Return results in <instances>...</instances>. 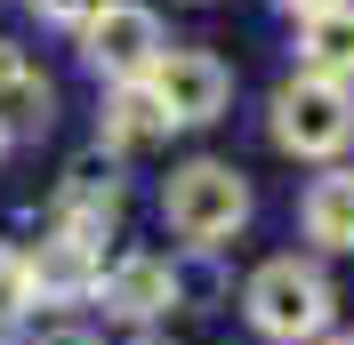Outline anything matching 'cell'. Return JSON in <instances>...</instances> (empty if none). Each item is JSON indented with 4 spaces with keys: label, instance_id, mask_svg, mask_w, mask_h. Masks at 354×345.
Masks as SVG:
<instances>
[{
    "label": "cell",
    "instance_id": "obj_8",
    "mask_svg": "<svg viewBox=\"0 0 354 345\" xmlns=\"http://www.w3.org/2000/svg\"><path fill=\"white\" fill-rule=\"evenodd\" d=\"M24 265H32V297H48V305H81V297H97V273H105L97 241H73V233H48L41 257H24Z\"/></svg>",
    "mask_w": 354,
    "mask_h": 345
},
{
    "label": "cell",
    "instance_id": "obj_7",
    "mask_svg": "<svg viewBox=\"0 0 354 345\" xmlns=\"http://www.w3.org/2000/svg\"><path fill=\"white\" fill-rule=\"evenodd\" d=\"M113 217H121V177H113V161L97 152V161H81V169L57 185V201H48V225L73 241H105Z\"/></svg>",
    "mask_w": 354,
    "mask_h": 345
},
{
    "label": "cell",
    "instance_id": "obj_16",
    "mask_svg": "<svg viewBox=\"0 0 354 345\" xmlns=\"http://www.w3.org/2000/svg\"><path fill=\"white\" fill-rule=\"evenodd\" d=\"M282 8H298V17H314V8H330V0H282Z\"/></svg>",
    "mask_w": 354,
    "mask_h": 345
},
{
    "label": "cell",
    "instance_id": "obj_18",
    "mask_svg": "<svg viewBox=\"0 0 354 345\" xmlns=\"http://www.w3.org/2000/svg\"><path fill=\"white\" fill-rule=\"evenodd\" d=\"M0 145H8V137H0Z\"/></svg>",
    "mask_w": 354,
    "mask_h": 345
},
{
    "label": "cell",
    "instance_id": "obj_2",
    "mask_svg": "<svg viewBox=\"0 0 354 345\" xmlns=\"http://www.w3.org/2000/svg\"><path fill=\"white\" fill-rule=\"evenodd\" d=\"M161 217L185 249H218L250 225V177L234 161H185V169L161 185Z\"/></svg>",
    "mask_w": 354,
    "mask_h": 345
},
{
    "label": "cell",
    "instance_id": "obj_14",
    "mask_svg": "<svg viewBox=\"0 0 354 345\" xmlns=\"http://www.w3.org/2000/svg\"><path fill=\"white\" fill-rule=\"evenodd\" d=\"M105 8H113V0H32V17H48V24H73V32H81V24H97Z\"/></svg>",
    "mask_w": 354,
    "mask_h": 345
},
{
    "label": "cell",
    "instance_id": "obj_6",
    "mask_svg": "<svg viewBox=\"0 0 354 345\" xmlns=\"http://www.w3.org/2000/svg\"><path fill=\"white\" fill-rule=\"evenodd\" d=\"M97 305H105L113 322H129V329L177 313V273H169V257H145V249H137V257L105 265V273H97Z\"/></svg>",
    "mask_w": 354,
    "mask_h": 345
},
{
    "label": "cell",
    "instance_id": "obj_5",
    "mask_svg": "<svg viewBox=\"0 0 354 345\" xmlns=\"http://www.w3.org/2000/svg\"><path fill=\"white\" fill-rule=\"evenodd\" d=\"M81 48H88V65L105 72L113 88H129V81H145V72L161 65V17L153 8H137V0H113L97 24H81Z\"/></svg>",
    "mask_w": 354,
    "mask_h": 345
},
{
    "label": "cell",
    "instance_id": "obj_3",
    "mask_svg": "<svg viewBox=\"0 0 354 345\" xmlns=\"http://www.w3.org/2000/svg\"><path fill=\"white\" fill-rule=\"evenodd\" d=\"M274 145L290 161H338L354 145V88L322 72H290L274 88Z\"/></svg>",
    "mask_w": 354,
    "mask_h": 345
},
{
    "label": "cell",
    "instance_id": "obj_11",
    "mask_svg": "<svg viewBox=\"0 0 354 345\" xmlns=\"http://www.w3.org/2000/svg\"><path fill=\"white\" fill-rule=\"evenodd\" d=\"M48 121V81L24 65L17 41H0V137H24Z\"/></svg>",
    "mask_w": 354,
    "mask_h": 345
},
{
    "label": "cell",
    "instance_id": "obj_12",
    "mask_svg": "<svg viewBox=\"0 0 354 345\" xmlns=\"http://www.w3.org/2000/svg\"><path fill=\"white\" fill-rule=\"evenodd\" d=\"M153 137H169V112L145 97V81L113 88V105H105V152H137V145H153Z\"/></svg>",
    "mask_w": 354,
    "mask_h": 345
},
{
    "label": "cell",
    "instance_id": "obj_15",
    "mask_svg": "<svg viewBox=\"0 0 354 345\" xmlns=\"http://www.w3.org/2000/svg\"><path fill=\"white\" fill-rule=\"evenodd\" d=\"M41 345H88V329H48Z\"/></svg>",
    "mask_w": 354,
    "mask_h": 345
},
{
    "label": "cell",
    "instance_id": "obj_17",
    "mask_svg": "<svg viewBox=\"0 0 354 345\" xmlns=\"http://www.w3.org/2000/svg\"><path fill=\"white\" fill-rule=\"evenodd\" d=\"M322 345H354V337H322Z\"/></svg>",
    "mask_w": 354,
    "mask_h": 345
},
{
    "label": "cell",
    "instance_id": "obj_4",
    "mask_svg": "<svg viewBox=\"0 0 354 345\" xmlns=\"http://www.w3.org/2000/svg\"><path fill=\"white\" fill-rule=\"evenodd\" d=\"M145 97L169 112V129H201V121H218V112H225L234 72H225L209 48H161V65L145 72Z\"/></svg>",
    "mask_w": 354,
    "mask_h": 345
},
{
    "label": "cell",
    "instance_id": "obj_10",
    "mask_svg": "<svg viewBox=\"0 0 354 345\" xmlns=\"http://www.w3.org/2000/svg\"><path fill=\"white\" fill-rule=\"evenodd\" d=\"M298 225H306V241L322 257H346L354 249V169H322L314 177L306 201H298Z\"/></svg>",
    "mask_w": 354,
    "mask_h": 345
},
{
    "label": "cell",
    "instance_id": "obj_9",
    "mask_svg": "<svg viewBox=\"0 0 354 345\" xmlns=\"http://www.w3.org/2000/svg\"><path fill=\"white\" fill-rule=\"evenodd\" d=\"M298 72H322V81L354 88V0H330L298 17Z\"/></svg>",
    "mask_w": 354,
    "mask_h": 345
},
{
    "label": "cell",
    "instance_id": "obj_13",
    "mask_svg": "<svg viewBox=\"0 0 354 345\" xmlns=\"http://www.w3.org/2000/svg\"><path fill=\"white\" fill-rule=\"evenodd\" d=\"M24 313H32V265L24 249H0V329H17Z\"/></svg>",
    "mask_w": 354,
    "mask_h": 345
},
{
    "label": "cell",
    "instance_id": "obj_1",
    "mask_svg": "<svg viewBox=\"0 0 354 345\" xmlns=\"http://www.w3.org/2000/svg\"><path fill=\"white\" fill-rule=\"evenodd\" d=\"M242 313L266 345H322L338 322V289L314 257H266L242 281Z\"/></svg>",
    "mask_w": 354,
    "mask_h": 345
}]
</instances>
